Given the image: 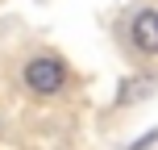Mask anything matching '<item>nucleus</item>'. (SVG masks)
I'll use <instances>...</instances> for the list:
<instances>
[{"label": "nucleus", "instance_id": "nucleus-1", "mask_svg": "<svg viewBox=\"0 0 158 150\" xmlns=\"http://www.w3.org/2000/svg\"><path fill=\"white\" fill-rule=\"evenodd\" d=\"M67 79H71V71H67V63L58 54H33L21 71V84L33 96H58L67 88Z\"/></svg>", "mask_w": 158, "mask_h": 150}, {"label": "nucleus", "instance_id": "nucleus-2", "mask_svg": "<svg viewBox=\"0 0 158 150\" xmlns=\"http://www.w3.org/2000/svg\"><path fill=\"white\" fill-rule=\"evenodd\" d=\"M129 38L142 54H158V8H142L129 25Z\"/></svg>", "mask_w": 158, "mask_h": 150}, {"label": "nucleus", "instance_id": "nucleus-3", "mask_svg": "<svg viewBox=\"0 0 158 150\" xmlns=\"http://www.w3.org/2000/svg\"><path fill=\"white\" fill-rule=\"evenodd\" d=\"M154 142H158V129H150V134H142V138H137V142L129 146V150H146V146H154Z\"/></svg>", "mask_w": 158, "mask_h": 150}]
</instances>
